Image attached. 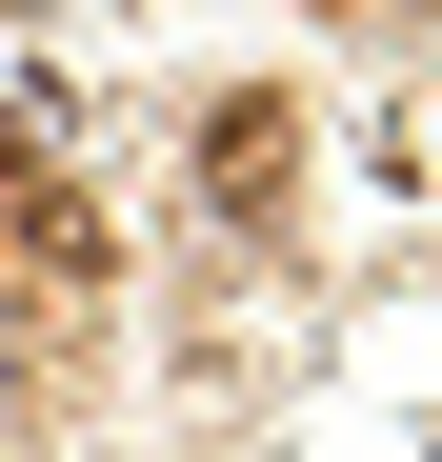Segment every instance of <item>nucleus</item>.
Returning <instances> with one entry per match:
<instances>
[]
</instances>
